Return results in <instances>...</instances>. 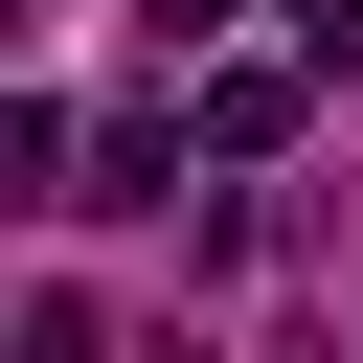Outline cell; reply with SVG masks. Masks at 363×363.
Returning a JSON list of instances; mask_svg holds the SVG:
<instances>
[{
	"mask_svg": "<svg viewBox=\"0 0 363 363\" xmlns=\"http://www.w3.org/2000/svg\"><path fill=\"white\" fill-rule=\"evenodd\" d=\"M182 136H204V159H272V136H295V68H204V113H182Z\"/></svg>",
	"mask_w": 363,
	"mask_h": 363,
	"instance_id": "cell-1",
	"label": "cell"
},
{
	"mask_svg": "<svg viewBox=\"0 0 363 363\" xmlns=\"http://www.w3.org/2000/svg\"><path fill=\"white\" fill-rule=\"evenodd\" d=\"M295 23V68H363V0H272Z\"/></svg>",
	"mask_w": 363,
	"mask_h": 363,
	"instance_id": "cell-2",
	"label": "cell"
},
{
	"mask_svg": "<svg viewBox=\"0 0 363 363\" xmlns=\"http://www.w3.org/2000/svg\"><path fill=\"white\" fill-rule=\"evenodd\" d=\"M159 363H182V340H159Z\"/></svg>",
	"mask_w": 363,
	"mask_h": 363,
	"instance_id": "cell-3",
	"label": "cell"
}]
</instances>
